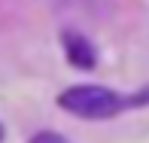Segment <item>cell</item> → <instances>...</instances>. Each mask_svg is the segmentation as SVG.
<instances>
[{
  "label": "cell",
  "instance_id": "obj_4",
  "mask_svg": "<svg viewBox=\"0 0 149 143\" xmlns=\"http://www.w3.org/2000/svg\"><path fill=\"white\" fill-rule=\"evenodd\" d=\"M0 137H3V131H0Z\"/></svg>",
  "mask_w": 149,
  "mask_h": 143
},
{
  "label": "cell",
  "instance_id": "obj_1",
  "mask_svg": "<svg viewBox=\"0 0 149 143\" xmlns=\"http://www.w3.org/2000/svg\"><path fill=\"white\" fill-rule=\"evenodd\" d=\"M143 100H149V91H143V94H113L100 85H76V88H67L58 98V104L67 113L79 116V119H110V116L128 110V107H137Z\"/></svg>",
  "mask_w": 149,
  "mask_h": 143
},
{
  "label": "cell",
  "instance_id": "obj_2",
  "mask_svg": "<svg viewBox=\"0 0 149 143\" xmlns=\"http://www.w3.org/2000/svg\"><path fill=\"white\" fill-rule=\"evenodd\" d=\"M67 55L76 67H94V49L79 33H67Z\"/></svg>",
  "mask_w": 149,
  "mask_h": 143
},
{
  "label": "cell",
  "instance_id": "obj_3",
  "mask_svg": "<svg viewBox=\"0 0 149 143\" xmlns=\"http://www.w3.org/2000/svg\"><path fill=\"white\" fill-rule=\"evenodd\" d=\"M31 143H67L64 137H58L55 131H40L37 137H31Z\"/></svg>",
  "mask_w": 149,
  "mask_h": 143
}]
</instances>
